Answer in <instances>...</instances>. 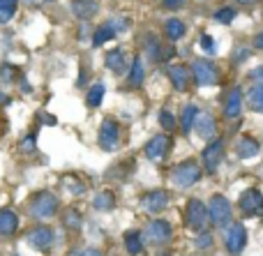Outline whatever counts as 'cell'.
Instances as JSON below:
<instances>
[{"label":"cell","mask_w":263,"mask_h":256,"mask_svg":"<svg viewBox=\"0 0 263 256\" xmlns=\"http://www.w3.org/2000/svg\"><path fill=\"white\" fill-rule=\"evenodd\" d=\"M208 217L213 222V226L229 229L233 224V208L229 203V199L222 196V194H213L208 201Z\"/></svg>","instance_id":"cell-1"},{"label":"cell","mask_w":263,"mask_h":256,"mask_svg":"<svg viewBox=\"0 0 263 256\" xmlns=\"http://www.w3.org/2000/svg\"><path fill=\"white\" fill-rule=\"evenodd\" d=\"M190 72H192V78L196 81V86H201V88H210L219 81V69L213 60H205V58L194 60Z\"/></svg>","instance_id":"cell-2"},{"label":"cell","mask_w":263,"mask_h":256,"mask_svg":"<svg viewBox=\"0 0 263 256\" xmlns=\"http://www.w3.org/2000/svg\"><path fill=\"white\" fill-rule=\"evenodd\" d=\"M171 180H173V185H176V187L190 189L192 185H196V183L201 180V169H199V164H196L194 160L182 162L180 166H176V169H173Z\"/></svg>","instance_id":"cell-3"},{"label":"cell","mask_w":263,"mask_h":256,"mask_svg":"<svg viewBox=\"0 0 263 256\" xmlns=\"http://www.w3.org/2000/svg\"><path fill=\"white\" fill-rule=\"evenodd\" d=\"M55 212H58V196L51 192H40L35 199H32L30 203V215L35 217V220H49V217H53Z\"/></svg>","instance_id":"cell-4"},{"label":"cell","mask_w":263,"mask_h":256,"mask_svg":"<svg viewBox=\"0 0 263 256\" xmlns=\"http://www.w3.org/2000/svg\"><path fill=\"white\" fill-rule=\"evenodd\" d=\"M205 222H208V208L201 199H190L187 201V210H185V226L190 231H203Z\"/></svg>","instance_id":"cell-5"},{"label":"cell","mask_w":263,"mask_h":256,"mask_svg":"<svg viewBox=\"0 0 263 256\" xmlns=\"http://www.w3.org/2000/svg\"><path fill=\"white\" fill-rule=\"evenodd\" d=\"M238 208H240L242 217H261L263 215V194L259 189H247L238 199Z\"/></svg>","instance_id":"cell-6"},{"label":"cell","mask_w":263,"mask_h":256,"mask_svg":"<svg viewBox=\"0 0 263 256\" xmlns=\"http://www.w3.org/2000/svg\"><path fill=\"white\" fill-rule=\"evenodd\" d=\"M97 141H100L102 150L114 152L116 148H118V143H120V127H118V123H116V120H111V118L102 120L100 136H97Z\"/></svg>","instance_id":"cell-7"},{"label":"cell","mask_w":263,"mask_h":256,"mask_svg":"<svg viewBox=\"0 0 263 256\" xmlns=\"http://www.w3.org/2000/svg\"><path fill=\"white\" fill-rule=\"evenodd\" d=\"M168 203H171V194L166 189H153V192L141 196V208L145 212H150V215H157V212L166 210Z\"/></svg>","instance_id":"cell-8"},{"label":"cell","mask_w":263,"mask_h":256,"mask_svg":"<svg viewBox=\"0 0 263 256\" xmlns=\"http://www.w3.org/2000/svg\"><path fill=\"white\" fill-rule=\"evenodd\" d=\"M224 160V139H213L203 150V164L208 173H215Z\"/></svg>","instance_id":"cell-9"},{"label":"cell","mask_w":263,"mask_h":256,"mask_svg":"<svg viewBox=\"0 0 263 256\" xmlns=\"http://www.w3.org/2000/svg\"><path fill=\"white\" fill-rule=\"evenodd\" d=\"M247 245V229L240 224H231L227 231V249L231 256H240Z\"/></svg>","instance_id":"cell-10"},{"label":"cell","mask_w":263,"mask_h":256,"mask_svg":"<svg viewBox=\"0 0 263 256\" xmlns=\"http://www.w3.org/2000/svg\"><path fill=\"white\" fill-rule=\"evenodd\" d=\"M28 245L37 252H49L53 247V231L49 226H35V229L28 233Z\"/></svg>","instance_id":"cell-11"},{"label":"cell","mask_w":263,"mask_h":256,"mask_svg":"<svg viewBox=\"0 0 263 256\" xmlns=\"http://www.w3.org/2000/svg\"><path fill=\"white\" fill-rule=\"evenodd\" d=\"M171 233H173V229L166 220H155V222H150L148 229H145V238L153 245H166L168 240H171Z\"/></svg>","instance_id":"cell-12"},{"label":"cell","mask_w":263,"mask_h":256,"mask_svg":"<svg viewBox=\"0 0 263 256\" xmlns=\"http://www.w3.org/2000/svg\"><path fill=\"white\" fill-rule=\"evenodd\" d=\"M168 148H171V139L166 134H157V136H153L145 143V157L153 162H159L168 152Z\"/></svg>","instance_id":"cell-13"},{"label":"cell","mask_w":263,"mask_h":256,"mask_svg":"<svg viewBox=\"0 0 263 256\" xmlns=\"http://www.w3.org/2000/svg\"><path fill=\"white\" fill-rule=\"evenodd\" d=\"M166 76H168V81L173 83V88H176V90H187L190 78H192V72L185 67V65H168V67H166Z\"/></svg>","instance_id":"cell-14"},{"label":"cell","mask_w":263,"mask_h":256,"mask_svg":"<svg viewBox=\"0 0 263 256\" xmlns=\"http://www.w3.org/2000/svg\"><path fill=\"white\" fill-rule=\"evenodd\" d=\"M194 129L199 132V136L213 139L215 134H217V120H215L213 113H208V111H201L199 118H196V123H194Z\"/></svg>","instance_id":"cell-15"},{"label":"cell","mask_w":263,"mask_h":256,"mask_svg":"<svg viewBox=\"0 0 263 256\" xmlns=\"http://www.w3.org/2000/svg\"><path fill=\"white\" fill-rule=\"evenodd\" d=\"M240 113H242V88H233L227 95V102H224V115L229 120H236Z\"/></svg>","instance_id":"cell-16"},{"label":"cell","mask_w":263,"mask_h":256,"mask_svg":"<svg viewBox=\"0 0 263 256\" xmlns=\"http://www.w3.org/2000/svg\"><path fill=\"white\" fill-rule=\"evenodd\" d=\"M72 12H74V16L77 18L88 21V18H92L97 12H100V5H97V0H74Z\"/></svg>","instance_id":"cell-17"},{"label":"cell","mask_w":263,"mask_h":256,"mask_svg":"<svg viewBox=\"0 0 263 256\" xmlns=\"http://www.w3.org/2000/svg\"><path fill=\"white\" fill-rule=\"evenodd\" d=\"M143 49H145V55H148L150 60H155V63H157V60H166L168 55L173 53L171 49L164 51V49H162V44H159V40H157L155 35H148V37H145Z\"/></svg>","instance_id":"cell-18"},{"label":"cell","mask_w":263,"mask_h":256,"mask_svg":"<svg viewBox=\"0 0 263 256\" xmlns=\"http://www.w3.org/2000/svg\"><path fill=\"white\" fill-rule=\"evenodd\" d=\"M259 150H261L259 141L252 136H242V139H238V143H236V152L240 160H252V157L259 155Z\"/></svg>","instance_id":"cell-19"},{"label":"cell","mask_w":263,"mask_h":256,"mask_svg":"<svg viewBox=\"0 0 263 256\" xmlns=\"http://www.w3.org/2000/svg\"><path fill=\"white\" fill-rule=\"evenodd\" d=\"M104 65H106V69H111V72L123 74L125 67H127V58H125V51H123V49L109 51V53H106V58H104Z\"/></svg>","instance_id":"cell-20"},{"label":"cell","mask_w":263,"mask_h":256,"mask_svg":"<svg viewBox=\"0 0 263 256\" xmlns=\"http://www.w3.org/2000/svg\"><path fill=\"white\" fill-rule=\"evenodd\" d=\"M199 113H201V109L196 104H185L182 106V113H180L182 134H190L192 129H194V123H196V118H199Z\"/></svg>","instance_id":"cell-21"},{"label":"cell","mask_w":263,"mask_h":256,"mask_svg":"<svg viewBox=\"0 0 263 256\" xmlns=\"http://www.w3.org/2000/svg\"><path fill=\"white\" fill-rule=\"evenodd\" d=\"M16 229H18V217H16V212H12V210H0V235H14L16 233Z\"/></svg>","instance_id":"cell-22"},{"label":"cell","mask_w":263,"mask_h":256,"mask_svg":"<svg viewBox=\"0 0 263 256\" xmlns=\"http://www.w3.org/2000/svg\"><path fill=\"white\" fill-rule=\"evenodd\" d=\"M187 32V26L180 21V18H166L164 23V35L168 37V42H180Z\"/></svg>","instance_id":"cell-23"},{"label":"cell","mask_w":263,"mask_h":256,"mask_svg":"<svg viewBox=\"0 0 263 256\" xmlns=\"http://www.w3.org/2000/svg\"><path fill=\"white\" fill-rule=\"evenodd\" d=\"M129 86L132 88H141L145 81V67H143V60L136 55L134 60H132V67H129V76H127Z\"/></svg>","instance_id":"cell-24"},{"label":"cell","mask_w":263,"mask_h":256,"mask_svg":"<svg viewBox=\"0 0 263 256\" xmlns=\"http://www.w3.org/2000/svg\"><path fill=\"white\" fill-rule=\"evenodd\" d=\"M114 206H116V196H114V192H109V189L97 192L95 199H92V208H95V210H100V212H109Z\"/></svg>","instance_id":"cell-25"},{"label":"cell","mask_w":263,"mask_h":256,"mask_svg":"<svg viewBox=\"0 0 263 256\" xmlns=\"http://www.w3.org/2000/svg\"><path fill=\"white\" fill-rule=\"evenodd\" d=\"M247 106L256 113H263V83H256V86L250 88L247 92Z\"/></svg>","instance_id":"cell-26"},{"label":"cell","mask_w":263,"mask_h":256,"mask_svg":"<svg viewBox=\"0 0 263 256\" xmlns=\"http://www.w3.org/2000/svg\"><path fill=\"white\" fill-rule=\"evenodd\" d=\"M116 35H118V32H116L114 28L109 26V23H102V26L97 28L95 32H92V46H102V44H106V42L114 40Z\"/></svg>","instance_id":"cell-27"},{"label":"cell","mask_w":263,"mask_h":256,"mask_svg":"<svg viewBox=\"0 0 263 256\" xmlns=\"http://www.w3.org/2000/svg\"><path fill=\"white\" fill-rule=\"evenodd\" d=\"M125 247L132 256H139L143 252V240H141V233L139 231H127L125 233Z\"/></svg>","instance_id":"cell-28"},{"label":"cell","mask_w":263,"mask_h":256,"mask_svg":"<svg viewBox=\"0 0 263 256\" xmlns=\"http://www.w3.org/2000/svg\"><path fill=\"white\" fill-rule=\"evenodd\" d=\"M104 92H106L104 83H95V86H90V90H88V97H86L88 106H90V109H97V106L102 104V100H104Z\"/></svg>","instance_id":"cell-29"},{"label":"cell","mask_w":263,"mask_h":256,"mask_svg":"<svg viewBox=\"0 0 263 256\" xmlns=\"http://www.w3.org/2000/svg\"><path fill=\"white\" fill-rule=\"evenodd\" d=\"M18 0H0V26L7 21H12V16L16 14Z\"/></svg>","instance_id":"cell-30"},{"label":"cell","mask_w":263,"mask_h":256,"mask_svg":"<svg viewBox=\"0 0 263 256\" xmlns=\"http://www.w3.org/2000/svg\"><path fill=\"white\" fill-rule=\"evenodd\" d=\"M213 18L217 23H224V26H229V23H233V18H236V9H233V7H219L217 12L213 14Z\"/></svg>","instance_id":"cell-31"},{"label":"cell","mask_w":263,"mask_h":256,"mask_svg":"<svg viewBox=\"0 0 263 256\" xmlns=\"http://www.w3.org/2000/svg\"><path fill=\"white\" fill-rule=\"evenodd\" d=\"M159 125H162V129L164 132H173V129H176V115L171 113V111L168 109H162L159 111Z\"/></svg>","instance_id":"cell-32"},{"label":"cell","mask_w":263,"mask_h":256,"mask_svg":"<svg viewBox=\"0 0 263 256\" xmlns=\"http://www.w3.org/2000/svg\"><path fill=\"white\" fill-rule=\"evenodd\" d=\"M213 243H215V238H213V233H208V231H199V235H196V240H194V247L196 249H210L213 247Z\"/></svg>","instance_id":"cell-33"},{"label":"cell","mask_w":263,"mask_h":256,"mask_svg":"<svg viewBox=\"0 0 263 256\" xmlns=\"http://www.w3.org/2000/svg\"><path fill=\"white\" fill-rule=\"evenodd\" d=\"M65 185H67V192L69 194H77V196H81L83 192H86V187H83V183L81 180H74V178H65Z\"/></svg>","instance_id":"cell-34"},{"label":"cell","mask_w":263,"mask_h":256,"mask_svg":"<svg viewBox=\"0 0 263 256\" xmlns=\"http://www.w3.org/2000/svg\"><path fill=\"white\" fill-rule=\"evenodd\" d=\"M65 224H67L69 229H81V215H79L77 210H67V215H65Z\"/></svg>","instance_id":"cell-35"},{"label":"cell","mask_w":263,"mask_h":256,"mask_svg":"<svg viewBox=\"0 0 263 256\" xmlns=\"http://www.w3.org/2000/svg\"><path fill=\"white\" fill-rule=\"evenodd\" d=\"M21 150L26 152V155L35 152V134H28V136L23 139V141H21Z\"/></svg>","instance_id":"cell-36"},{"label":"cell","mask_w":263,"mask_h":256,"mask_svg":"<svg viewBox=\"0 0 263 256\" xmlns=\"http://www.w3.org/2000/svg\"><path fill=\"white\" fill-rule=\"evenodd\" d=\"M109 26L114 28L116 32H123V30H127V18H123V16H118V18H109Z\"/></svg>","instance_id":"cell-37"},{"label":"cell","mask_w":263,"mask_h":256,"mask_svg":"<svg viewBox=\"0 0 263 256\" xmlns=\"http://www.w3.org/2000/svg\"><path fill=\"white\" fill-rule=\"evenodd\" d=\"M201 49L205 51V53H215V42L210 35H201Z\"/></svg>","instance_id":"cell-38"},{"label":"cell","mask_w":263,"mask_h":256,"mask_svg":"<svg viewBox=\"0 0 263 256\" xmlns=\"http://www.w3.org/2000/svg\"><path fill=\"white\" fill-rule=\"evenodd\" d=\"M12 74H16V69H14L12 65H7V63L0 65V78H5V81H12V78H14Z\"/></svg>","instance_id":"cell-39"},{"label":"cell","mask_w":263,"mask_h":256,"mask_svg":"<svg viewBox=\"0 0 263 256\" xmlns=\"http://www.w3.org/2000/svg\"><path fill=\"white\" fill-rule=\"evenodd\" d=\"M162 5L166 9H182L187 5V0H162Z\"/></svg>","instance_id":"cell-40"},{"label":"cell","mask_w":263,"mask_h":256,"mask_svg":"<svg viewBox=\"0 0 263 256\" xmlns=\"http://www.w3.org/2000/svg\"><path fill=\"white\" fill-rule=\"evenodd\" d=\"M250 78H252V81H256V83H263V65H261V67H256V69H252Z\"/></svg>","instance_id":"cell-41"},{"label":"cell","mask_w":263,"mask_h":256,"mask_svg":"<svg viewBox=\"0 0 263 256\" xmlns=\"http://www.w3.org/2000/svg\"><path fill=\"white\" fill-rule=\"evenodd\" d=\"M254 46H256V49H259V51H263V30H261L259 35L254 37Z\"/></svg>","instance_id":"cell-42"},{"label":"cell","mask_w":263,"mask_h":256,"mask_svg":"<svg viewBox=\"0 0 263 256\" xmlns=\"http://www.w3.org/2000/svg\"><path fill=\"white\" fill-rule=\"evenodd\" d=\"M79 256H102V252H100V249H83Z\"/></svg>","instance_id":"cell-43"},{"label":"cell","mask_w":263,"mask_h":256,"mask_svg":"<svg viewBox=\"0 0 263 256\" xmlns=\"http://www.w3.org/2000/svg\"><path fill=\"white\" fill-rule=\"evenodd\" d=\"M28 5H44V3H49V0H26Z\"/></svg>","instance_id":"cell-44"},{"label":"cell","mask_w":263,"mask_h":256,"mask_svg":"<svg viewBox=\"0 0 263 256\" xmlns=\"http://www.w3.org/2000/svg\"><path fill=\"white\" fill-rule=\"evenodd\" d=\"M236 3H240V5H256L259 0H236Z\"/></svg>","instance_id":"cell-45"},{"label":"cell","mask_w":263,"mask_h":256,"mask_svg":"<svg viewBox=\"0 0 263 256\" xmlns=\"http://www.w3.org/2000/svg\"><path fill=\"white\" fill-rule=\"evenodd\" d=\"M0 102H3V104H7L9 97H5V92H0Z\"/></svg>","instance_id":"cell-46"},{"label":"cell","mask_w":263,"mask_h":256,"mask_svg":"<svg viewBox=\"0 0 263 256\" xmlns=\"http://www.w3.org/2000/svg\"><path fill=\"white\" fill-rule=\"evenodd\" d=\"M162 256H166V254H162Z\"/></svg>","instance_id":"cell-47"}]
</instances>
